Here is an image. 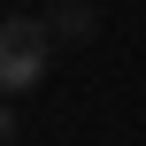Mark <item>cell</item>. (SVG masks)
<instances>
[{"instance_id": "6da1fadb", "label": "cell", "mask_w": 146, "mask_h": 146, "mask_svg": "<svg viewBox=\"0 0 146 146\" xmlns=\"http://www.w3.org/2000/svg\"><path fill=\"white\" fill-rule=\"evenodd\" d=\"M46 62H54L46 15H8V23H0V92H8V100L38 92V85H46Z\"/></svg>"}, {"instance_id": "7a4b0ae2", "label": "cell", "mask_w": 146, "mask_h": 146, "mask_svg": "<svg viewBox=\"0 0 146 146\" xmlns=\"http://www.w3.org/2000/svg\"><path fill=\"white\" fill-rule=\"evenodd\" d=\"M46 31H54L62 46H85V38L100 31V8H92V0H62V8L46 15Z\"/></svg>"}, {"instance_id": "3957f363", "label": "cell", "mask_w": 146, "mask_h": 146, "mask_svg": "<svg viewBox=\"0 0 146 146\" xmlns=\"http://www.w3.org/2000/svg\"><path fill=\"white\" fill-rule=\"evenodd\" d=\"M15 139V108H8V92H0V146Z\"/></svg>"}]
</instances>
